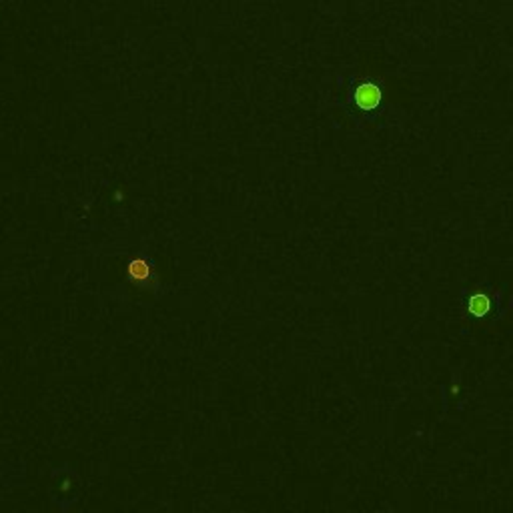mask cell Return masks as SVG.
Segmentation results:
<instances>
[{
    "label": "cell",
    "instance_id": "cell-2",
    "mask_svg": "<svg viewBox=\"0 0 513 513\" xmlns=\"http://www.w3.org/2000/svg\"><path fill=\"white\" fill-rule=\"evenodd\" d=\"M491 309V301L485 293H475L469 297V303H467V311L473 315V317H485Z\"/></svg>",
    "mask_w": 513,
    "mask_h": 513
},
{
    "label": "cell",
    "instance_id": "cell-1",
    "mask_svg": "<svg viewBox=\"0 0 513 513\" xmlns=\"http://www.w3.org/2000/svg\"><path fill=\"white\" fill-rule=\"evenodd\" d=\"M355 101L361 108H375L381 103V90L373 82H365L357 88Z\"/></svg>",
    "mask_w": 513,
    "mask_h": 513
}]
</instances>
